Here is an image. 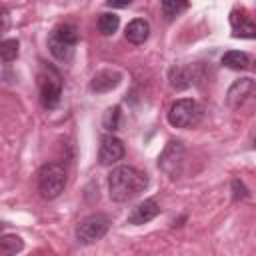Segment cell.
Wrapping results in <instances>:
<instances>
[{"mask_svg":"<svg viewBox=\"0 0 256 256\" xmlns=\"http://www.w3.org/2000/svg\"><path fill=\"white\" fill-rule=\"evenodd\" d=\"M148 186V176L134 166H116L108 174V194L114 202H128Z\"/></svg>","mask_w":256,"mask_h":256,"instance_id":"cell-1","label":"cell"},{"mask_svg":"<svg viewBox=\"0 0 256 256\" xmlns=\"http://www.w3.org/2000/svg\"><path fill=\"white\" fill-rule=\"evenodd\" d=\"M78 44V28L74 24H60L48 36V50L58 62H70Z\"/></svg>","mask_w":256,"mask_h":256,"instance_id":"cell-2","label":"cell"},{"mask_svg":"<svg viewBox=\"0 0 256 256\" xmlns=\"http://www.w3.org/2000/svg\"><path fill=\"white\" fill-rule=\"evenodd\" d=\"M66 186V170L58 162H46L38 172V192L44 200H54Z\"/></svg>","mask_w":256,"mask_h":256,"instance_id":"cell-3","label":"cell"},{"mask_svg":"<svg viewBox=\"0 0 256 256\" xmlns=\"http://www.w3.org/2000/svg\"><path fill=\"white\" fill-rule=\"evenodd\" d=\"M38 88H40V102L46 110L58 106L62 96V76L54 66L42 64L38 72Z\"/></svg>","mask_w":256,"mask_h":256,"instance_id":"cell-4","label":"cell"},{"mask_svg":"<svg viewBox=\"0 0 256 256\" xmlns=\"http://www.w3.org/2000/svg\"><path fill=\"white\" fill-rule=\"evenodd\" d=\"M204 108L192 98H180L168 108V122L174 128H192L200 124Z\"/></svg>","mask_w":256,"mask_h":256,"instance_id":"cell-5","label":"cell"},{"mask_svg":"<svg viewBox=\"0 0 256 256\" xmlns=\"http://www.w3.org/2000/svg\"><path fill=\"white\" fill-rule=\"evenodd\" d=\"M186 160V148L178 140H170L164 150L158 156V168L168 176V178H178L182 174V166Z\"/></svg>","mask_w":256,"mask_h":256,"instance_id":"cell-6","label":"cell"},{"mask_svg":"<svg viewBox=\"0 0 256 256\" xmlns=\"http://www.w3.org/2000/svg\"><path fill=\"white\" fill-rule=\"evenodd\" d=\"M110 228V218L106 214H90L76 226V240L80 244L98 242Z\"/></svg>","mask_w":256,"mask_h":256,"instance_id":"cell-7","label":"cell"},{"mask_svg":"<svg viewBox=\"0 0 256 256\" xmlns=\"http://www.w3.org/2000/svg\"><path fill=\"white\" fill-rule=\"evenodd\" d=\"M122 158H124V144H122V140L112 136V134L102 136L100 148H98V162L102 166H112V164H116Z\"/></svg>","mask_w":256,"mask_h":256,"instance_id":"cell-8","label":"cell"},{"mask_svg":"<svg viewBox=\"0 0 256 256\" xmlns=\"http://www.w3.org/2000/svg\"><path fill=\"white\" fill-rule=\"evenodd\" d=\"M254 92H256V82H254L252 78H240V80H236V82L228 88L226 104H228L232 110H238Z\"/></svg>","mask_w":256,"mask_h":256,"instance_id":"cell-9","label":"cell"},{"mask_svg":"<svg viewBox=\"0 0 256 256\" xmlns=\"http://www.w3.org/2000/svg\"><path fill=\"white\" fill-rule=\"evenodd\" d=\"M230 26L236 38H256V22L244 8H234L230 12Z\"/></svg>","mask_w":256,"mask_h":256,"instance_id":"cell-10","label":"cell"},{"mask_svg":"<svg viewBox=\"0 0 256 256\" xmlns=\"http://www.w3.org/2000/svg\"><path fill=\"white\" fill-rule=\"evenodd\" d=\"M158 214H160V206L156 204L154 198H148V200H144L132 208V212L128 214V224H136V226L146 224V222L154 220Z\"/></svg>","mask_w":256,"mask_h":256,"instance_id":"cell-11","label":"cell"},{"mask_svg":"<svg viewBox=\"0 0 256 256\" xmlns=\"http://www.w3.org/2000/svg\"><path fill=\"white\" fill-rule=\"evenodd\" d=\"M120 80H122L120 72H116V70H102V72H98L90 80V90L92 92H110L112 88H116L120 84Z\"/></svg>","mask_w":256,"mask_h":256,"instance_id":"cell-12","label":"cell"},{"mask_svg":"<svg viewBox=\"0 0 256 256\" xmlns=\"http://www.w3.org/2000/svg\"><path fill=\"white\" fill-rule=\"evenodd\" d=\"M124 36L130 44H144L150 36V24L144 18H134V20L128 22V26L124 30Z\"/></svg>","mask_w":256,"mask_h":256,"instance_id":"cell-13","label":"cell"},{"mask_svg":"<svg viewBox=\"0 0 256 256\" xmlns=\"http://www.w3.org/2000/svg\"><path fill=\"white\" fill-rule=\"evenodd\" d=\"M222 64L230 70H246L250 68V56L240 50H228L222 54Z\"/></svg>","mask_w":256,"mask_h":256,"instance_id":"cell-14","label":"cell"},{"mask_svg":"<svg viewBox=\"0 0 256 256\" xmlns=\"http://www.w3.org/2000/svg\"><path fill=\"white\" fill-rule=\"evenodd\" d=\"M168 80H170V86L176 88V90H184L192 84V72L190 68H182V66H172L170 68V74H168Z\"/></svg>","mask_w":256,"mask_h":256,"instance_id":"cell-15","label":"cell"},{"mask_svg":"<svg viewBox=\"0 0 256 256\" xmlns=\"http://www.w3.org/2000/svg\"><path fill=\"white\" fill-rule=\"evenodd\" d=\"M24 248V242L16 234H4L0 238V256H16Z\"/></svg>","mask_w":256,"mask_h":256,"instance_id":"cell-16","label":"cell"},{"mask_svg":"<svg viewBox=\"0 0 256 256\" xmlns=\"http://www.w3.org/2000/svg\"><path fill=\"white\" fill-rule=\"evenodd\" d=\"M96 26H98V32H100V34L110 36V34H114V32L118 30V26H120V18H118L114 12H104V14L98 16Z\"/></svg>","mask_w":256,"mask_h":256,"instance_id":"cell-17","label":"cell"},{"mask_svg":"<svg viewBox=\"0 0 256 256\" xmlns=\"http://www.w3.org/2000/svg\"><path fill=\"white\" fill-rule=\"evenodd\" d=\"M18 48H20V44H18V40L16 38H6V40H2V44H0V56H2V62H12V60H16V56H18Z\"/></svg>","mask_w":256,"mask_h":256,"instance_id":"cell-18","label":"cell"},{"mask_svg":"<svg viewBox=\"0 0 256 256\" xmlns=\"http://www.w3.org/2000/svg\"><path fill=\"white\" fill-rule=\"evenodd\" d=\"M160 8H162V14H164L168 20H172V18H176L180 12H184V10L188 8V2H180V0H164V2L160 4Z\"/></svg>","mask_w":256,"mask_h":256,"instance_id":"cell-19","label":"cell"},{"mask_svg":"<svg viewBox=\"0 0 256 256\" xmlns=\"http://www.w3.org/2000/svg\"><path fill=\"white\" fill-rule=\"evenodd\" d=\"M102 124H104V128L106 130H118V126H120V108L118 106H114V108H108L106 110V114H104V120H102Z\"/></svg>","mask_w":256,"mask_h":256,"instance_id":"cell-20","label":"cell"},{"mask_svg":"<svg viewBox=\"0 0 256 256\" xmlns=\"http://www.w3.org/2000/svg\"><path fill=\"white\" fill-rule=\"evenodd\" d=\"M232 188H234V200H240V198H246L248 196V190L244 188V184L238 178L232 180Z\"/></svg>","mask_w":256,"mask_h":256,"instance_id":"cell-21","label":"cell"},{"mask_svg":"<svg viewBox=\"0 0 256 256\" xmlns=\"http://www.w3.org/2000/svg\"><path fill=\"white\" fill-rule=\"evenodd\" d=\"M106 6H110V8H126V6H130V2H106Z\"/></svg>","mask_w":256,"mask_h":256,"instance_id":"cell-22","label":"cell"},{"mask_svg":"<svg viewBox=\"0 0 256 256\" xmlns=\"http://www.w3.org/2000/svg\"><path fill=\"white\" fill-rule=\"evenodd\" d=\"M254 148H256V136H254Z\"/></svg>","mask_w":256,"mask_h":256,"instance_id":"cell-23","label":"cell"}]
</instances>
